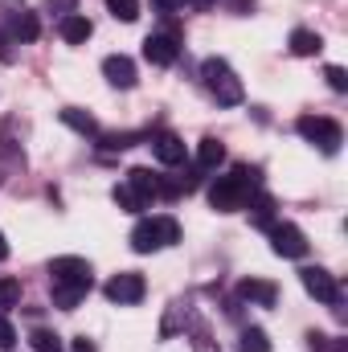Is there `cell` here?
I'll return each mask as SVG.
<instances>
[{
	"instance_id": "obj_18",
	"label": "cell",
	"mask_w": 348,
	"mask_h": 352,
	"mask_svg": "<svg viewBox=\"0 0 348 352\" xmlns=\"http://www.w3.org/2000/svg\"><path fill=\"white\" fill-rule=\"evenodd\" d=\"M320 50H324V37L316 29H295L291 33V54L295 58H316Z\"/></svg>"
},
{
	"instance_id": "obj_12",
	"label": "cell",
	"mask_w": 348,
	"mask_h": 352,
	"mask_svg": "<svg viewBox=\"0 0 348 352\" xmlns=\"http://www.w3.org/2000/svg\"><path fill=\"white\" fill-rule=\"evenodd\" d=\"M152 152H156V160L160 164H168V168H176V164H184V140L180 135H173V131H160V135H152Z\"/></svg>"
},
{
	"instance_id": "obj_14",
	"label": "cell",
	"mask_w": 348,
	"mask_h": 352,
	"mask_svg": "<svg viewBox=\"0 0 348 352\" xmlns=\"http://www.w3.org/2000/svg\"><path fill=\"white\" fill-rule=\"evenodd\" d=\"M90 33H94V25H90L83 12H66L62 16V41L66 45H87Z\"/></svg>"
},
{
	"instance_id": "obj_17",
	"label": "cell",
	"mask_w": 348,
	"mask_h": 352,
	"mask_svg": "<svg viewBox=\"0 0 348 352\" xmlns=\"http://www.w3.org/2000/svg\"><path fill=\"white\" fill-rule=\"evenodd\" d=\"M50 287H54V307H62V311H74L90 291L83 283H50Z\"/></svg>"
},
{
	"instance_id": "obj_11",
	"label": "cell",
	"mask_w": 348,
	"mask_h": 352,
	"mask_svg": "<svg viewBox=\"0 0 348 352\" xmlns=\"http://www.w3.org/2000/svg\"><path fill=\"white\" fill-rule=\"evenodd\" d=\"M238 299H246V303H254V307H274L279 287H274L270 278H242V283H238Z\"/></svg>"
},
{
	"instance_id": "obj_5",
	"label": "cell",
	"mask_w": 348,
	"mask_h": 352,
	"mask_svg": "<svg viewBox=\"0 0 348 352\" xmlns=\"http://www.w3.org/2000/svg\"><path fill=\"white\" fill-rule=\"evenodd\" d=\"M102 295H107L111 303L127 307V303H140V299L148 295V283H144V274H140V270H119L115 278H107Z\"/></svg>"
},
{
	"instance_id": "obj_1",
	"label": "cell",
	"mask_w": 348,
	"mask_h": 352,
	"mask_svg": "<svg viewBox=\"0 0 348 352\" xmlns=\"http://www.w3.org/2000/svg\"><path fill=\"white\" fill-rule=\"evenodd\" d=\"M259 168L254 164H234L230 176H217L213 184H209V205L217 209V213H238V209H246V201L259 192Z\"/></svg>"
},
{
	"instance_id": "obj_8",
	"label": "cell",
	"mask_w": 348,
	"mask_h": 352,
	"mask_svg": "<svg viewBox=\"0 0 348 352\" xmlns=\"http://www.w3.org/2000/svg\"><path fill=\"white\" fill-rule=\"evenodd\" d=\"M144 58H148L152 66H173L176 58H180V33H176V29L148 33V41H144Z\"/></svg>"
},
{
	"instance_id": "obj_2",
	"label": "cell",
	"mask_w": 348,
	"mask_h": 352,
	"mask_svg": "<svg viewBox=\"0 0 348 352\" xmlns=\"http://www.w3.org/2000/svg\"><path fill=\"white\" fill-rule=\"evenodd\" d=\"M201 82H205V90L217 98V107H238V102L246 98L238 74L230 70L226 58H205V62H201Z\"/></svg>"
},
{
	"instance_id": "obj_21",
	"label": "cell",
	"mask_w": 348,
	"mask_h": 352,
	"mask_svg": "<svg viewBox=\"0 0 348 352\" xmlns=\"http://www.w3.org/2000/svg\"><path fill=\"white\" fill-rule=\"evenodd\" d=\"M246 205L254 209V226H262V230H270V226H274V201H270L262 188L250 197V201H246Z\"/></svg>"
},
{
	"instance_id": "obj_15",
	"label": "cell",
	"mask_w": 348,
	"mask_h": 352,
	"mask_svg": "<svg viewBox=\"0 0 348 352\" xmlns=\"http://www.w3.org/2000/svg\"><path fill=\"white\" fill-rule=\"evenodd\" d=\"M8 33H12L17 41H37V33H41V21H37V12H29V8H17V12L8 16Z\"/></svg>"
},
{
	"instance_id": "obj_4",
	"label": "cell",
	"mask_w": 348,
	"mask_h": 352,
	"mask_svg": "<svg viewBox=\"0 0 348 352\" xmlns=\"http://www.w3.org/2000/svg\"><path fill=\"white\" fill-rule=\"evenodd\" d=\"M295 131H299L307 144H316L324 156H336V152H340V144H345L340 123H336V119H328V115H303V119L295 123Z\"/></svg>"
},
{
	"instance_id": "obj_6",
	"label": "cell",
	"mask_w": 348,
	"mask_h": 352,
	"mask_svg": "<svg viewBox=\"0 0 348 352\" xmlns=\"http://www.w3.org/2000/svg\"><path fill=\"white\" fill-rule=\"evenodd\" d=\"M266 234H270V250H274L279 258H303V254H307V238H303L299 226H291V221H274Z\"/></svg>"
},
{
	"instance_id": "obj_31",
	"label": "cell",
	"mask_w": 348,
	"mask_h": 352,
	"mask_svg": "<svg viewBox=\"0 0 348 352\" xmlns=\"http://www.w3.org/2000/svg\"><path fill=\"white\" fill-rule=\"evenodd\" d=\"M74 352H94V344H90L87 336H78V340H74Z\"/></svg>"
},
{
	"instance_id": "obj_27",
	"label": "cell",
	"mask_w": 348,
	"mask_h": 352,
	"mask_svg": "<svg viewBox=\"0 0 348 352\" xmlns=\"http://www.w3.org/2000/svg\"><path fill=\"white\" fill-rule=\"evenodd\" d=\"M324 78H328V87L340 90V94L348 90V70H345V66H328V70H324Z\"/></svg>"
},
{
	"instance_id": "obj_7",
	"label": "cell",
	"mask_w": 348,
	"mask_h": 352,
	"mask_svg": "<svg viewBox=\"0 0 348 352\" xmlns=\"http://www.w3.org/2000/svg\"><path fill=\"white\" fill-rule=\"evenodd\" d=\"M299 283H303V291H307L312 299H320V303H340V287H336V278H332L324 266H303V270H299Z\"/></svg>"
},
{
	"instance_id": "obj_23",
	"label": "cell",
	"mask_w": 348,
	"mask_h": 352,
	"mask_svg": "<svg viewBox=\"0 0 348 352\" xmlns=\"http://www.w3.org/2000/svg\"><path fill=\"white\" fill-rule=\"evenodd\" d=\"M135 140H140V135H131V131H107V135L98 131V148H102V152H123V148H131Z\"/></svg>"
},
{
	"instance_id": "obj_32",
	"label": "cell",
	"mask_w": 348,
	"mask_h": 352,
	"mask_svg": "<svg viewBox=\"0 0 348 352\" xmlns=\"http://www.w3.org/2000/svg\"><path fill=\"white\" fill-rule=\"evenodd\" d=\"M50 8H74V0H50Z\"/></svg>"
},
{
	"instance_id": "obj_30",
	"label": "cell",
	"mask_w": 348,
	"mask_h": 352,
	"mask_svg": "<svg viewBox=\"0 0 348 352\" xmlns=\"http://www.w3.org/2000/svg\"><path fill=\"white\" fill-rule=\"evenodd\" d=\"M307 340H312V349H316V352H328V336H320V332H312Z\"/></svg>"
},
{
	"instance_id": "obj_26",
	"label": "cell",
	"mask_w": 348,
	"mask_h": 352,
	"mask_svg": "<svg viewBox=\"0 0 348 352\" xmlns=\"http://www.w3.org/2000/svg\"><path fill=\"white\" fill-rule=\"evenodd\" d=\"M17 303H21V283L17 278H0V311H8Z\"/></svg>"
},
{
	"instance_id": "obj_10",
	"label": "cell",
	"mask_w": 348,
	"mask_h": 352,
	"mask_svg": "<svg viewBox=\"0 0 348 352\" xmlns=\"http://www.w3.org/2000/svg\"><path fill=\"white\" fill-rule=\"evenodd\" d=\"M102 78L111 82V87L119 90H131L140 78H135V62L127 58V54H111V58H102Z\"/></svg>"
},
{
	"instance_id": "obj_33",
	"label": "cell",
	"mask_w": 348,
	"mask_h": 352,
	"mask_svg": "<svg viewBox=\"0 0 348 352\" xmlns=\"http://www.w3.org/2000/svg\"><path fill=\"white\" fill-rule=\"evenodd\" d=\"M8 258V242H4V234H0V263Z\"/></svg>"
},
{
	"instance_id": "obj_13",
	"label": "cell",
	"mask_w": 348,
	"mask_h": 352,
	"mask_svg": "<svg viewBox=\"0 0 348 352\" xmlns=\"http://www.w3.org/2000/svg\"><path fill=\"white\" fill-rule=\"evenodd\" d=\"M127 188H135L144 201H156V197H164V176L152 168H127Z\"/></svg>"
},
{
	"instance_id": "obj_24",
	"label": "cell",
	"mask_w": 348,
	"mask_h": 352,
	"mask_svg": "<svg viewBox=\"0 0 348 352\" xmlns=\"http://www.w3.org/2000/svg\"><path fill=\"white\" fill-rule=\"evenodd\" d=\"M238 352H270L266 332H262V328H246V332L238 336Z\"/></svg>"
},
{
	"instance_id": "obj_19",
	"label": "cell",
	"mask_w": 348,
	"mask_h": 352,
	"mask_svg": "<svg viewBox=\"0 0 348 352\" xmlns=\"http://www.w3.org/2000/svg\"><path fill=\"white\" fill-rule=\"evenodd\" d=\"M62 123H66V127H74L78 135H98V123H94V115L78 111V107H66V111H62Z\"/></svg>"
},
{
	"instance_id": "obj_3",
	"label": "cell",
	"mask_w": 348,
	"mask_h": 352,
	"mask_svg": "<svg viewBox=\"0 0 348 352\" xmlns=\"http://www.w3.org/2000/svg\"><path fill=\"white\" fill-rule=\"evenodd\" d=\"M180 242V226L173 217H140L135 230H131V250L135 254H152V250H164Z\"/></svg>"
},
{
	"instance_id": "obj_28",
	"label": "cell",
	"mask_w": 348,
	"mask_h": 352,
	"mask_svg": "<svg viewBox=\"0 0 348 352\" xmlns=\"http://www.w3.org/2000/svg\"><path fill=\"white\" fill-rule=\"evenodd\" d=\"M12 344H17V328L0 316V349H12Z\"/></svg>"
},
{
	"instance_id": "obj_9",
	"label": "cell",
	"mask_w": 348,
	"mask_h": 352,
	"mask_svg": "<svg viewBox=\"0 0 348 352\" xmlns=\"http://www.w3.org/2000/svg\"><path fill=\"white\" fill-rule=\"evenodd\" d=\"M50 283H83V287H90L94 283L90 278V263L78 258V254H62V258L50 263Z\"/></svg>"
},
{
	"instance_id": "obj_25",
	"label": "cell",
	"mask_w": 348,
	"mask_h": 352,
	"mask_svg": "<svg viewBox=\"0 0 348 352\" xmlns=\"http://www.w3.org/2000/svg\"><path fill=\"white\" fill-rule=\"evenodd\" d=\"M107 8H111V16L123 21V25H131V21L140 16V0H107Z\"/></svg>"
},
{
	"instance_id": "obj_22",
	"label": "cell",
	"mask_w": 348,
	"mask_h": 352,
	"mask_svg": "<svg viewBox=\"0 0 348 352\" xmlns=\"http://www.w3.org/2000/svg\"><path fill=\"white\" fill-rule=\"evenodd\" d=\"M29 344H33V352H62V336L50 332V328H33L29 332Z\"/></svg>"
},
{
	"instance_id": "obj_16",
	"label": "cell",
	"mask_w": 348,
	"mask_h": 352,
	"mask_svg": "<svg viewBox=\"0 0 348 352\" xmlns=\"http://www.w3.org/2000/svg\"><path fill=\"white\" fill-rule=\"evenodd\" d=\"M221 160H226V148H221V140L205 135V140L197 144V173H213Z\"/></svg>"
},
{
	"instance_id": "obj_20",
	"label": "cell",
	"mask_w": 348,
	"mask_h": 352,
	"mask_svg": "<svg viewBox=\"0 0 348 352\" xmlns=\"http://www.w3.org/2000/svg\"><path fill=\"white\" fill-rule=\"evenodd\" d=\"M111 201H115L123 213H140V209H148V201H144L135 188H127V184H115V188H111Z\"/></svg>"
},
{
	"instance_id": "obj_29",
	"label": "cell",
	"mask_w": 348,
	"mask_h": 352,
	"mask_svg": "<svg viewBox=\"0 0 348 352\" xmlns=\"http://www.w3.org/2000/svg\"><path fill=\"white\" fill-rule=\"evenodd\" d=\"M188 0H152V8L156 12H176V8H184Z\"/></svg>"
}]
</instances>
